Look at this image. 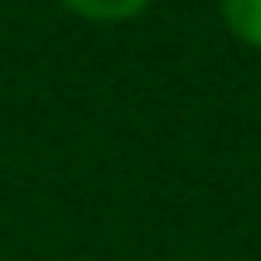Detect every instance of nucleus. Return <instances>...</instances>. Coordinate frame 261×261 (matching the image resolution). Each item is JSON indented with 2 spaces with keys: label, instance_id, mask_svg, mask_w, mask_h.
Here are the masks:
<instances>
[{
  "label": "nucleus",
  "instance_id": "2",
  "mask_svg": "<svg viewBox=\"0 0 261 261\" xmlns=\"http://www.w3.org/2000/svg\"><path fill=\"white\" fill-rule=\"evenodd\" d=\"M58 5H63L68 15H77V19H92V24H126L150 0H58Z\"/></svg>",
  "mask_w": 261,
  "mask_h": 261
},
{
  "label": "nucleus",
  "instance_id": "1",
  "mask_svg": "<svg viewBox=\"0 0 261 261\" xmlns=\"http://www.w3.org/2000/svg\"><path fill=\"white\" fill-rule=\"evenodd\" d=\"M218 15L237 44L261 48V0H218Z\"/></svg>",
  "mask_w": 261,
  "mask_h": 261
}]
</instances>
